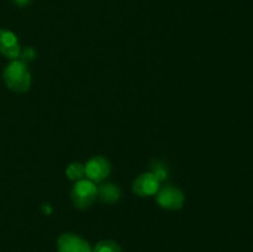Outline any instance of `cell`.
I'll use <instances>...</instances> for the list:
<instances>
[{"mask_svg":"<svg viewBox=\"0 0 253 252\" xmlns=\"http://www.w3.org/2000/svg\"><path fill=\"white\" fill-rule=\"evenodd\" d=\"M2 79L5 85L16 93H25L31 86V73L21 59H14L5 67Z\"/></svg>","mask_w":253,"mask_h":252,"instance_id":"6da1fadb","label":"cell"},{"mask_svg":"<svg viewBox=\"0 0 253 252\" xmlns=\"http://www.w3.org/2000/svg\"><path fill=\"white\" fill-rule=\"evenodd\" d=\"M71 198L77 209H88L98 198V187L88 178L77 180L72 188Z\"/></svg>","mask_w":253,"mask_h":252,"instance_id":"7a4b0ae2","label":"cell"},{"mask_svg":"<svg viewBox=\"0 0 253 252\" xmlns=\"http://www.w3.org/2000/svg\"><path fill=\"white\" fill-rule=\"evenodd\" d=\"M158 205L166 210H179L184 205V194L178 187L173 184L163 185L156 194Z\"/></svg>","mask_w":253,"mask_h":252,"instance_id":"3957f363","label":"cell"},{"mask_svg":"<svg viewBox=\"0 0 253 252\" xmlns=\"http://www.w3.org/2000/svg\"><path fill=\"white\" fill-rule=\"evenodd\" d=\"M85 175L94 183H100L109 177L111 172V165L103 156H94L84 165Z\"/></svg>","mask_w":253,"mask_h":252,"instance_id":"277c9868","label":"cell"},{"mask_svg":"<svg viewBox=\"0 0 253 252\" xmlns=\"http://www.w3.org/2000/svg\"><path fill=\"white\" fill-rule=\"evenodd\" d=\"M161 182L151 172L142 173L132 183V192L138 197H152L157 194Z\"/></svg>","mask_w":253,"mask_h":252,"instance_id":"5b68a950","label":"cell"},{"mask_svg":"<svg viewBox=\"0 0 253 252\" xmlns=\"http://www.w3.org/2000/svg\"><path fill=\"white\" fill-rule=\"evenodd\" d=\"M0 53L10 61L17 59L21 53L17 36L10 30L0 29Z\"/></svg>","mask_w":253,"mask_h":252,"instance_id":"8992f818","label":"cell"},{"mask_svg":"<svg viewBox=\"0 0 253 252\" xmlns=\"http://www.w3.org/2000/svg\"><path fill=\"white\" fill-rule=\"evenodd\" d=\"M58 252H91L88 242L74 234H63L57 241Z\"/></svg>","mask_w":253,"mask_h":252,"instance_id":"52a82bcc","label":"cell"},{"mask_svg":"<svg viewBox=\"0 0 253 252\" xmlns=\"http://www.w3.org/2000/svg\"><path fill=\"white\" fill-rule=\"evenodd\" d=\"M98 198L106 204H114L121 198V189L114 183H103L98 187Z\"/></svg>","mask_w":253,"mask_h":252,"instance_id":"ba28073f","label":"cell"},{"mask_svg":"<svg viewBox=\"0 0 253 252\" xmlns=\"http://www.w3.org/2000/svg\"><path fill=\"white\" fill-rule=\"evenodd\" d=\"M150 172L152 173L160 182H163V180L167 179L168 174H169L168 166L161 160H153L152 162L150 163Z\"/></svg>","mask_w":253,"mask_h":252,"instance_id":"9c48e42d","label":"cell"},{"mask_svg":"<svg viewBox=\"0 0 253 252\" xmlns=\"http://www.w3.org/2000/svg\"><path fill=\"white\" fill-rule=\"evenodd\" d=\"M66 175L68 179L73 180V182L83 179L84 175H85V168H84V165H82L81 162L71 163V165L67 167Z\"/></svg>","mask_w":253,"mask_h":252,"instance_id":"30bf717a","label":"cell"},{"mask_svg":"<svg viewBox=\"0 0 253 252\" xmlns=\"http://www.w3.org/2000/svg\"><path fill=\"white\" fill-rule=\"evenodd\" d=\"M93 252H121V247L115 241L103 240V241H99L95 245Z\"/></svg>","mask_w":253,"mask_h":252,"instance_id":"8fae6325","label":"cell"},{"mask_svg":"<svg viewBox=\"0 0 253 252\" xmlns=\"http://www.w3.org/2000/svg\"><path fill=\"white\" fill-rule=\"evenodd\" d=\"M20 56H21V61L26 63V62H30L32 61V59H35V57H36V52H35V49L32 48V47H26V48L20 53Z\"/></svg>","mask_w":253,"mask_h":252,"instance_id":"7c38bea8","label":"cell"},{"mask_svg":"<svg viewBox=\"0 0 253 252\" xmlns=\"http://www.w3.org/2000/svg\"><path fill=\"white\" fill-rule=\"evenodd\" d=\"M11 1L14 2L15 5H17V6L24 7V6H27V5L31 4L32 0H11Z\"/></svg>","mask_w":253,"mask_h":252,"instance_id":"4fadbf2b","label":"cell"}]
</instances>
